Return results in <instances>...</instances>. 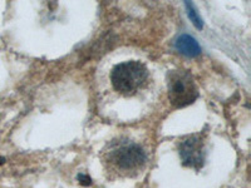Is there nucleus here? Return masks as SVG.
<instances>
[{
	"instance_id": "20e7f679",
	"label": "nucleus",
	"mask_w": 251,
	"mask_h": 188,
	"mask_svg": "<svg viewBox=\"0 0 251 188\" xmlns=\"http://www.w3.org/2000/svg\"><path fill=\"white\" fill-rule=\"evenodd\" d=\"M178 153L183 165L199 171L205 163L206 158L203 138L199 134L187 137L178 144Z\"/></svg>"
},
{
	"instance_id": "423d86ee",
	"label": "nucleus",
	"mask_w": 251,
	"mask_h": 188,
	"mask_svg": "<svg viewBox=\"0 0 251 188\" xmlns=\"http://www.w3.org/2000/svg\"><path fill=\"white\" fill-rule=\"evenodd\" d=\"M185 6H186V9H187L188 18L191 19V22L194 23V25L196 26L197 29H202V26H203L202 20H201V18L199 17L197 12L195 10L194 5H192V4H190V3H185Z\"/></svg>"
},
{
	"instance_id": "39448f33",
	"label": "nucleus",
	"mask_w": 251,
	"mask_h": 188,
	"mask_svg": "<svg viewBox=\"0 0 251 188\" xmlns=\"http://www.w3.org/2000/svg\"><path fill=\"white\" fill-rule=\"evenodd\" d=\"M176 49L180 51L181 54L186 55V57L195 58L197 55H200L201 48L199 46V43L196 42L195 38H192L191 35L183 34L181 37L177 38L176 40Z\"/></svg>"
},
{
	"instance_id": "f03ea898",
	"label": "nucleus",
	"mask_w": 251,
	"mask_h": 188,
	"mask_svg": "<svg viewBox=\"0 0 251 188\" xmlns=\"http://www.w3.org/2000/svg\"><path fill=\"white\" fill-rule=\"evenodd\" d=\"M149 80V69L138 60H128L117 64L111 71V83L114 91L123 95H133L145 88Z\"/></svg>"
},
{
	"instance_id": "0eeeda50",
	"label": "nucleus",
	"mask_w": 251,
	"mask_h": 188,
	"mask_svg": "<svg viewBox=\"0 0 251 188\" xmlns=\"http://www.w3.org/2000/svg\"><path fill=\"white\" fill-rule=\"evenodd\" d=\"M78 180L80 181V183H82V185H84V186H88V185H91V178H89L88 176H86V174H79V176H78Z\"/></svg>"
},
{
	"instance_id": "7ed1b4c3",
	"label": "nucleus",
	"mask_w": 251,
	"mask_h": 188,
	"mask_svg": "<svg viewBox=\"0 0 251 188\" xmlns=\"http://www.w3.org/2000/svg\"><path fill=\"white\" fill-rule=\"evenodd\" d=\"M169 98L172 106L183 108L190 106L199 97L196 84L190 71L177 69L169 73Z\"/></svg>"
},
{
	"instance_id": "6e6552de",
	"label": "nucleus",
	"mask_w": 251,
	"mask_h": 188,
	"mask_svg": "<svg viewBox=\"0 0 251 188\" xmlns=\"http://www.w3.org/2000/svg\"><path fill=\"white\" fill-rule=\"evenodd\" d=\"M4 163V158H0V164H3Z\"/></svg>"
},
{
	"instance_id": "f257e3e1",
	"label": "nucleus",
	"mask_w": 251,
	"mask_h": 188,
	"mask_svg": "<svg viewBox=\"0 0 251 188\" xmlns=\"http://www.w3.org/2000/svg\"><path fill=\"white\" fill-rule=\"evenodd\" d=\"M147 161L145 149L128 140L112 142L103 153L107 171L116 176L133 177L143 169Z\"/></svg>"
}]
</instances>
